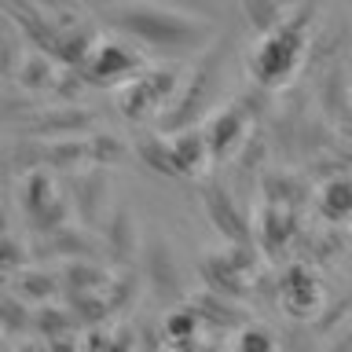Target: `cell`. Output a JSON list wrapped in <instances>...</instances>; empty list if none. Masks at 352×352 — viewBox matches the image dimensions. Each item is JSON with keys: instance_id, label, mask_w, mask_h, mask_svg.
I'll list each match as a JSON object with an SVG mask.
<instances>
[{"instance_id": "obj_10", "label": "cell", "mask_w": 352, "mask_h": 352, "mask_svg": "<svg viewBox=\"0 0 352 352\" xmlns=\"http://www.w3.org/2000/svg\"><path fill=\"white\" fill-rule=\"evenodd\" d=\"M143 272H147V283L154 297H158L162 305H173L180 301V264H176V253L169 246V239L162 235V231H143Z\"/></svg>"}, {"instance_id": "obj_6", "label": "cell", "mask_w": 352, "mask_h": 352, "mask_svg": "<svg viewBox=\"0 0 352 352\" xmlns=\"http://www.w3.org/2000/svg\"><path fill=\"white\" fill-rule=\"evenodd\" d=\"M143 70H147V59H143L140 44H132L125 37H118V33L103 30L92 55L85 59V66L77 74L88 81V88H121Z\"/></svg>"}, {"instance_id": "obj_18", "label": "cell", "mask_w": 352, "mask_h": 352, "mask_svg": "<svg viewBox=\"0 0 352 352\" xmlns=\"http://www.w3.org/2000/svg\"><path fill=\"white\" fill-rule=\"evenodd\" d=\"M297 235V213L290 206H264L261 217V246L268 253H283Z\"/></svg>"}, {"instance_id": "obj_21", "label": "cell", "mask_w": 352, "mask_h": 352, "mask_svg": "<svg viewBox=\"0 0 352 352\" xmlns=\"http://www.w3.org/2000/svg\"><path fill=\"white\" fill-rule=\"evenodd\" d=\"M132 154V143H125L118 132L110 129H96L88 136V158H92V169H114L118 162H125Z\"/></svg>"}, {"instance_id": "obj_1", "label": "cell", "mask_w": 352, "mask_h": 352, "mask_svg": "<svg viewBox=\"0 0 352 352\" xmlns=\"http://www.w3.org/2000/svg\"><path fill=\"white\" fill-rule=\"evenodd\" d=\"M92 11L103 30L169 59H180V55L198 59L220 37L213 15L191 4H99Z\"/></svg>"}, {"instance_id": "obj_9", "label": "cell", "mask_w": 352, "mask_h": 352, "mask_svg": "<svg viewBox=\"0 0 352 352\" xmlns=\"http://www.w3.org/2000/svg\"><path fill=\"white\" fill-rule=\"evenodd\" d=\"M202 206H206L209 224L228 239V246H235V250L253 246V224H250L246 209L239 202V191L228 180H220V176L202 180Z\"/></svg>"}, {"instance_id": "obj_16", "label": "cell", "mask_w": 352, "mask_h": 352, "mask_svg": "<svg viewBox=\"0 0 352 352\" xmlns=\"http://www.w3.org/2000/svg\"><path fill=\"white\" fill-rule=\"evenodd\" d=\"M169 147H173V169H176V176H209L206 169L213 165V154H209L202 125L173 132Z\"/></svg>"}, {"instance_id": "obj_13", "label": "cell", "mask_w": 352, "mask_h": 352, "mask_svg": "<svg viewBox=\"0 0 352 352\" xmlns=\"http://www.w3.org/2000/svg\"><path fill=\"white\" fill-rule=\"evenodd\" d=\"M202 275L209 279V294H220V297L246 294V283H250L246 250L228 246L224 253H206L202 257Z\"/></svg>"}, {"instance_id": "obj_8", "label": "cell", "mask_w": 352, "mask_h": 352, "mask_svg": "<svg viewBox=\"0 0 352 352\" xmlns=\"http://www.w3.org/2000/svg\"><path fill=\"white\" fill-rule=\"evenodd\" d=\"M202 132H206V143H209V154L213 162H228V158H239L242 147L250 143L253 129V103L250 99H224L213 114L202 121Z\"/></svg>"}, {"instance_id": "obj_2", "label": "cell", "mask_w": 352, "mask_h": 352, "mask_svg": "<svg viewBox=\"0 0 352 352\" xmlns=\"http://www.w3.org/2000/svg\"><path fill=\"white\" fill-rule=\"evenodd\" d=\"M312 19H316V8L294 4V15L283 26H275L264 37H253V48L246 59L253 85L257 88H286L294 81L301 63L308 59V52H312V33H316Z\"/></svg>"}, {"instance_id": "obj_3", "label": "cell", "mask_w": 352, "mask_h": 352, "mask_svg": "<svg viewBox=\"0 0 352 352\" xmlns=\"http://www.w3.org/2000/svg\"><path fill=\"white\" fill-rule=\"evenodd\" d=\"M228 59H231V41L220 33L213 48L198 55L195 66L184 74L180 96H176L173 110L165 114V121L158 125V132L173 136V132H184V129L202 125V121L213 114V110L220 107V103H217V88H220V81H224Z\"/></svg>"}, {"instance_id": "obj_11", "label": "cell", "mask_w": 352, "mask_h": 352, "mask_svg": "<svg viewBox=\"0 0 352 352\" xmlns=\"http://www.w3.org/2000/svg\"><path fill=\"white\" fill-rule=\"evenodd\" d=\"M66 195H70V206H77V217H81L85 228H103V220L110 217L107 206L110 202V176L107 169H81L70 173L66 180Z\"/></svg>"}, {"instance_id": "obj_12", "label": "cell", "mask_w": 352, "mask_h": 352, "mask_svg": "<svg viewBox=\"0 0 352 352\" xmlns=\"http://www.w3.org/2000/svg\"><path fill=\"white\" fill-rule=\"evenodd\" d=\"M99 246L114 264H132L143 250V228L136 224V213L129 209V202H114L110 217L99 228Z\"/></svg>"}, {"instance_id": "obj_20", "label": "cell", "mask_w": 352, "mask_h": 352, "mask_svg": "<svg viewBox=\"0 0 352 352\" xmlns=\"http://www.w3.org/2000/svg\"><path fill=\"white\" fill-rule=\"evenodd\" d=\"M319 217L330 224H349L352 220V176H334L319 191Z\"/></svg>"}, {"instance_id": "obj_14", "label": "cell", "mask_w": 352, "mask_h": 352, "mask_svg": "<svg viewBox=\"0 0 352 352\" xmlns=\"http://www.w3.org/2000/svg\"><path fill=\"white\" fill-rule=\"evenodd\" d=\"M279 301L290 316L308 319L323 308V283H319V275L308 264H290L279 283Z\"/></svg>"}, {"instance_id": "obj_5", "label": "cell", "mask_w": 352, "mask_h": 352, "mask_svg": "<svg viewBox=\"0 0 352 352\" xmlns=\"http://www.w3.org/2000/svg\"><path fill=\"white\" fill-rule=\"evenodd\" d=\"M15 202L30 228V239L52 235L70 220V195L63 191V180L52 169H37L22 176L15 187Z\"/></svg>"}, {"instance_id": "obj_23", "label": "cell", "mask_w": 352, "mask_h": 352, "mask_svg": "<svg viewBox=\"0 0 352 352\" xmlns=\"http://www.w3.org/2000/svg\"><path fill=\"white\" fill-rule=\"evenodd\" d=\"M202 330V316H198V308L195 305H176V308H169L165 312V338L169 341H176V345H191V338Z\"/></svg>"}, {"instance_id": "obj_17", "label": "cell", "mask_w": 352, "mask_h": 352, "mask_svg": "<svg viewBox=\"0 0 352 352\" xmlns=\"http://www.w3.org/2000/svg\"><path fill=\"white\" fill-rule=\"evenodd\" d=\"M8 286H11V294H15V297H22L26 305L33 301L37 308H44L55 294H66L63 290V272L41 268V264H30V268L8 275Z\"/></svg>"}, {"instance_id": "obj_4", "label": "cell", "mask_w": 352, "mask_h": 352, "mask_svg": "<svg viewBox=\"0 0 352 352\" xmlns=\"http://www.w3.org/2000/svg\"><path fill=\"white\" fill-rule=\"evenodd\" d=\"M184 74L176 63H151L129 85L118 88V114L132 125H147L154 118H165L180 96Z\"/></svg>"}, {"instance_id": "obj_7", "label": "cell", "mask_w": 352, "mask_h": 352, "mask_svg": "<svg viewBox=\"0 0 352 352\" xmlns=\"http://www.w3.org/2000/svg\"><path fill=\"white\" fill-rule=\"evenodd\" d=\"M96 125V110L77 107V103H59V107H37L26 121L11 125V132L22 140H37V143H63V140H85L92 136Z\"/></svg>"}, {"instance_id": "obj_22", "label": "cell", "mask_w": 352, "mask_h": 352, "mask_svg": "<svg viewBox=\"0 0 352 352\" xmlns=\"http://www.w3.org/2000/svg\"><path fill=\"white\" fill-rule=\"evenodd\" d=\"M239 15L246 19V26L253 30V37H264L275 26H283L294 15V4H261V0H242Z\"/></svg>"}, {"instance_id": "obj_15", "label": "cell", "mask_w": 352, "mask_h": 352, "mask_svg": "<svg viewBox=\"0 0 352 352\" xmlns=\"http://www.w3.org/2000/svg\"><path fill=\"white\" fill-rule=\"evenodd\" d=\"M96 242L85 228H59L52 235H41L33 242V257L37 261H63V264H77V261H92Z\"/></svg>"}, {"instance_id": "obj_19", "label": "cell", "mask_w": 352, "mask_h": 352, "mask_svg": "<svg viewBox=\"0 0 352 352\" xmlns=\"http://www.w3.org/2000/svg\"><path fill=\"white\" fill-rule=\"evenodd\" d=\"M132 154L147 165V169L154 176H176L173 169V147H169V136L165 132H143V136H136V143H132Z\"/></svg>"}, {"instance_id": "obj_24", "label": "cell", "mask_w": 352, "mask_h": 352, "mask_svg": "<svg viewBox=\"0 0 352 352\" xmlns=\"http://www.w3.org/2000/svg\"><path fill=\"white\" fill-rule=\"evenodd\" d=\"M239 352H275V341H272L268 330L246 327V330H242V338H239Z\"/></svg>"}]
</instances>
